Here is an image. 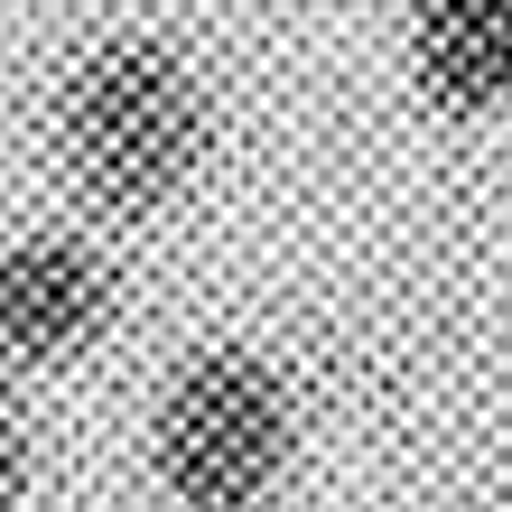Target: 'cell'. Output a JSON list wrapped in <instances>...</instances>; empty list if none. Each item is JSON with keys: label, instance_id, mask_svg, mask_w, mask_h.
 <instances>
[{"label": "cell", "instance_id": "cell-1", "mask_svg": "<svg viewBox=\"0 0 512 512\" xmlns=\"http://www.w3.org/2000/svg\"><path fill=\"white\" fill-rule=\"evenodd\" d=\"M56 177L94 224H159L215 159V94L159 28H112L56 75Z\"/></svg>", "mask_w": 512, "mask_h": 512}, {"label": "cell", "instance_id": "cell-2", "mask_svg": "<svg viewBox=\"0 0 512 512\" xmlns=\"http://www.w3.org/2000/svg\"><path fill=\"white\" fill-rule=\"evenodd\" d=\"M140 457L168 512H270L298 466V391L261 345H196L149 391Z\"/></svg>", "mask_w": 512, "mask_h": 512}, {"label": "cell", "instance_id": "cell-3", "mask_svg": "<svg viewBox=\"0 0 512 512\" xmlns=\"http://www.w3.org/2000/svg\"><path fill=\"white\" fill-rule=\"evenodd\" d=\"M112 317H122V280L84 224H38L0 243V364L66 373L112 336Z\"/></svg>", "mask_w": 512, "mask_h": 512}, {"label": "cell", "instance_id": "cell-4", "mask_svg": "<svg viewBox=\"0 0 512 512\" xmlns=\"http://www.w3.org/2000/svg\"><path fill=\"white\" fill-rule=\"evenodd\" d=\"M401 75L438 122L512 112V0H410L401 10Z\"/></svg>", "mask_w": 512, "mask_h": 512}, {"label": "cell", "instance_id": "cell-5", "mask_svg": "<svg viewBox=\"0 0 512 512\" xmlns=\"http://www.w3.org/2000/svg\"><path fill=\"white\" fill-rule=\"evenodd\" d=\"M28 475H38L28 429H19V410H0V512H28Z\"/></svg>", "mask_w": 512, "mask_h": 512}]
</instances>
